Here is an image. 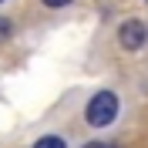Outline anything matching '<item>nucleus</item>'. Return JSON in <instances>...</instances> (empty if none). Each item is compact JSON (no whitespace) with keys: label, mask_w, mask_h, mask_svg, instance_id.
Here are the masks:
<instances>
[{"label":"nucleus","mask_w":148,"mask_h":148,"mask_svg":"<svg viewBox=\"0 0 148 148\" xmlns=\"http://www.w3.org/2000/svg\"><path fill=\"white\" fill-rule=\"evenodd\" d=\"M3 37H10V20L7 17H0V40H3Z\"/></svg>","instance_id":"4"},{"label":"nucleus","mask_w":148,"mask_h":148,"mask_svg":"<svg viewBox=\"0 0 148 148\" xmlns=\"http://www.w3.org/2000/svg\"><path fill=\"white\" fill-rule=\"evenodd\" d=\"M118 108H121V101H118L114 91H98L88 101V108H84V121L91 128H108L111 121L118 118Z\"/></svg>","instance_id":"1"},{"label":"nucleus","mask_w":148,"mask_h":148,"mask_svg":"<svg viewBox=\"0 0 148 148\" xmlns=\"http://www.w3.org/2000/svg\"><path fill=\"white\" fill-rule=\"evenodd\" d=\"M84 148H111V145H108V141H88Z\"/></svg>","instance_id":"6"},{"label":"nucleus","mask_w":148,"mask_h":148,"mask_svg":"<svg viewBox=\"0 0 148 148\" xmlns=\"http://www.w3.org/2000/svg\"><path fill=\"white\" fill-rule=\"evenodd\" d=\"M0 3H3V0H0Z\"/></svg>","instance_id":"7"},{"label":"nucleus","mask_w":148,"mask_h":148,"mask_svg":"<svg viewBox=\"0 0 148 148\" xmlns=\"http://www.w3.org/2000/svg\"><path fill=\"white\" fill-rule=\"evenodd\" d=\"M40 3H44V7H54V10H57V7H67L71 0H40Z\"/></svg>","instance_id":"5"},{"label":"nucleus","mask_w":148,"mask_h":148,"mask_svg":"<svg viewBox=\"0 0 148 148\" xmlns=\"http://www.w3.org/2000/svg\"><path fill=\"white\" fill-rule=\"evenodd\" d=\"M145 40H148V27L141 20H125L118 27V44L125 47V51H141Z\"/></svg>","instance_id":"2"},{"label":"nucleus","mask_w":148,"mask_h":148,"mask_svg":"<svg viewBox=\"0 0 148 148\" xmlns=\"http://www.w3.org/2000/svg\"><path fill=\"white\" fill-rule=\"evenodd\" d=\"M34 148H67V141L61 135H44V138H37Z\"/></svg>","instance_id":"3"}]
</instances>
